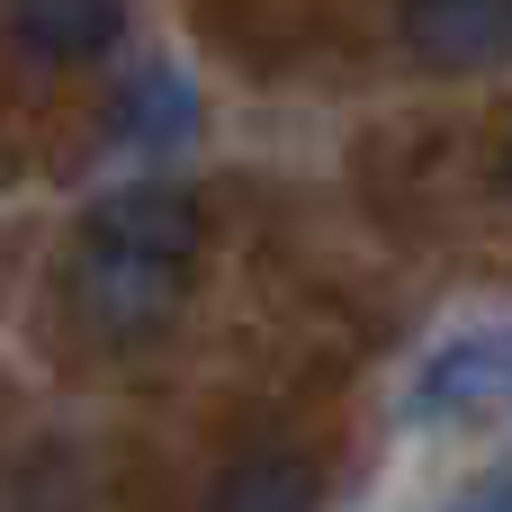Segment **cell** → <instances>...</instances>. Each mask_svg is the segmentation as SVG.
<instances>
[{"instance_id":"obj_1","label":"cell","mask_w":512,"mask_h":512,"mask_svg":"<svg viewBox=\"0 0 512 512\" xmlns=\"http://www.w3.org/2000/svg\"><path fill=\"white\" fill-rule=\"evenodd\" d=\"M81 243H108V252L189 270L198 243H207V216H198L189 189H171V180H135V189H117V198H99V207L81 216Z\"/></svg>"},{"instance_id":"obj_2","label":"cell","mask_w":512,"mask_h":512,"mask_svg":"<svg viewBox=\"0 0 512 512\" xmlns=\"http://www.w3.org/2000/svg\"><path fill=\"white\" fill-rule=\"evenodd\" d=\"M396 27L432 72L512 63V0H396Z\"/></svg>"},{"instance_id":"obj_3","label":"cell","mask_w":512,"mask_h":512,"mask_svg":"<svg viewBox=\"0 0 512 512\" xmlns=\"http://www.w3.org/2000/svg\"><path fill=\"white\" fill-rule=\"evenodd\" d=\"M9 36L45 63H90L126 36V0H9Z\"/></svg>"},{"instance_id":"obj_4","label":"cell","mask_w":512,"mask_h":512,"mask_svg":"<svg viewBox=\"0 0 512 512\" xmlns=\"http://www.w3.org/2000/svg\"><path fill=\"white\" fill-rule=\"evenodd\" d=\"M189 126H198V99H189V81H180V72H162V63L126 72V81H117V99H108V135H117V144L171 153V144H189Z\"/></svg>"},{"instance_id":"obj_5","label":"cell","mask_w":512,"mask_h":512,"mask_svg":"<svg viewBox=\"0 0 512 512\" xmlns=\"http://www.w3.org/2000/svg\"><path fill=\"white\" fill-rule=\"evenodd\" d=\"M459 405H486V414L512 405V333H477L423 369V414H459Z\"/></svg>"},{"instance_id":"obj_6","label":"cell","mask_w":512,"mask_h":512,"mask_svg":"<svg viewBox=\"0 0 512 512\" xmlns=\"http://www.w3.org/2000/svg\"><path fill=\"white\" fill-rule=\"evenodd\" d=\"M207 512H315V459H297V450H252V459H234V468L207 486Z\"/></svg>"},{"instance_id":"obj_7","label":"cell","mask_w":512,"mask_h":512,"mask_svg":"<svg viewBox=\"0 0 512 512\" xmlns=\"http://www.w3.org/2000/svg\"><path fill=\"white\" fill-rule=\"evenodd\" d=\"M459 512H512V477H495V486H477V495H468Z\"/></svg>"},{"instance_id":"obj_8","label":"cell","mask_w":512,"mask_h":512,"mask_svg":"<svg viewBox=\"0 0 512 512\" xmlns=\"http://www.w3.org/2000/svg\"><path fill=\"white\" fill-rule=\"evenodd\" d=\"M504 180H512V144H504Z\"/></svg>"}]
</instances>
